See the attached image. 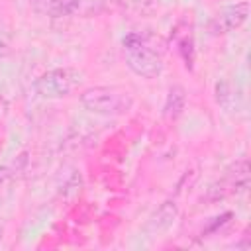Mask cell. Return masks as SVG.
I'll return each instance as SVG.
<instances>
[{
  "mask_svg": "<svg viewBox=\"0 0 251 251\" xmlns=\"http://www.w3.org/2000/svg\"><path fill=\"white\" fill-rule=\"evenodd\" d=\"M29 6L39 16L67 18V16L84 12L86 6L92 8V2L90 0H29Z\"/></svg>",
  "mask_w": 251,
  "mask_h": 251,
  "instance_id": "5b68a950",
  "label": "cell"
},
{
  "mask_svg": "<svg viewBox=\"0 0 251 251\" xmlns=\"http://www.w3.org/2000/svg\"><path fill=\"white\" fill-rule=\"evenodd\" d=\"M126 65L143 78H157L163 73V57L141 33H127L122 39Z\"/></svg>",
  "mask_w": 251,
  "mask_h": 251,
  "instance_id": "6da1fadb",
  "label": "cell"
},
{
  "mask_svg": "<svg viewBox=\"0 0 251 251\" xmlns=\"http://www.w3.org/2000/svg\"><path fill=\"white\" fill-rule=\"evenodd\" d=\"M249 16V4L247 2H237L231 6H226L224 10L218 12V16L212 20L210 29L214 33H229L245 24Z\"/></svg>",
  "mask_w": 251,
  "mask_h": 251,
  "instance_id": "8992f818",
  "label": "cell"
},
{
  "mask_svg": "<svg viewBox=\"0 0 251 251\" xmlns=\"http://www.w3.org/2000/svg\"><path fill=\"white\" fill-rule=\"evenodd\" d=\"M2 235H4V224H2V220H0V239H2Z\"/></svg>",
  "mask_w": 251,
  "mask_h": 251,
  "instance_id": "5bb4252c",
  "label": "cell"
},
{
  "mask_svg": "<svg viewBox=\"0 0 251 251\" xmlns=\"http://www.w3.org/2000/svg\"><path fill=\"white\" fill-rule=\"evenodd\" d=\"M8 112H10V102L0 94V122L8 116Z\"/></svg>",
  "mask_w": 251,
  "mask_h": 251,
  "instance_id": "4fadbf2b",
  "label": "cell"
},
{
  "mask_svg": "<svg viewBox=\"0 0 251 251\" xmlns=\"http://www.w3.org/2000/svg\"><path fill=\"white\" fill-rule=\"evenodd\" d=\"M175 218H176V206H175V202H171V200H169V202H163V204L159 206V210L151 216V220H149V224H147V229L153 231V233L165 231L167 227L173 226Z\"/></svg>",
  "mask_w": 251,
  "mask_h": 251,
  "instance_id": "ba28073f",
  "label": "cell"
},
{
  "mask_svg": "<svg viewBox=\"0 0 251 251\" xmlns=\"http://www.w3.org/2000/svg\"><path fill=\"white\" fill-rule=\"evenodd\" d=\"M12 55V37L6 31H0V59Z\"/></svg>",
  "mask_w": 251,
  "mask_h": 251,
  "instance_id": "8fae6325",
  "label": "cell"
},
{
  "mask_svg": "<svg viewBox=\"0 0 251 251\" xmlns=\"http://www.w3.org/2000/svg\"><path fill=\"white\" fill-rule=\"evenodd\" d=\"M118 6L133 18H149L157 12V0H118Z\"/></svg>",
  "mask_w": 251,
  "mask_h": 251,
  "instance_id": "9c48e42d",
  "label": "cell"
},
{
  "mask_svg": "<svg viewBox=\"0 0 251 251\" xmlns=\"http://www.w3.org/2000/svg\"><path fill=\"white\" fill-rule=\"evenodd\" d=\"M247 188H249V163L243 159V161H235L231 167H227L222 180H218L216 184L210 186V198L212 200L226 198L229 194L245 192Z\"/></svg>",
  "mask_w": 251,
  "mask_h": 251,
  "instance_id": "277c9868",
  "label": "cell"
},
{
  "mask_svg": "<svg viewBox=\"0 0 251 251\" xmlns=\"http://www.w3.org/2000/svg\"><path fill=\"white\" fill-rule=\"evenodd\" d=\"M186 106V90L180 84H173L167 92V100L163 106V116L167 120H176Z\"/></svg>",
  "mask_w": 251,
  "mask_h": 251,
  "instance_id": "52a82bcc",
  "label": "cell"
},
{
  "mask_svg": "<svg viewBox=\"0 0 251 251\" xmlns=\"http://www.w3.org/2000/svg\"><path fill=\"white\" fill-rule=\"evenodd\" d=\"M12 173H10V169L8 167H2L0 169V186H6L8 182H12Z\"/></svg>",
  "mask_w": 251,
  "mask_h": 251,
  "instance_id": "7c38bea8",
  "label": "cell"
},
{
  "mask_svg": "<svg viewBox=\"0 0 251 251\" xmlns=\"http://www.w3.org/2000/svg\"><path fill=\"white\" fill-rule=\"evenodd\" d=\"M80 104L100 116H124L133 106V94L124 86H90L82 90Z\"/></svg>",
  "mask_w": 251,
  "mask_h": 251,
  "instance_id": "7a4b0ae2",
  "label": "cell"
},
{
  "mask_svg": "<svg viewBox=\"0 0 251 251\" xmlns=\"http://www.w3.org/2000/svg\"><path fill=\"white\" fill-rule=\"evenodd\" d=\"M178 51L186 63L188 69H192V63H194V41H192V35L190 33H184L182 37H178Z\"/></svg>",
  "mask_w": 251,
  "mask_h": 251,
  "instance_id": "30bf717a",
  "label": "cell"
},
{
  "mask_svg": "<svg viewBox=\"0 0 251 251\" xmlns=\"http://www.w3.org/2000/svg\"><path fill=\"white\" fill-rule=\"evenodd\" d=\"M80 73L69 67H61V69H51L47 73H43L41 76L35 78L33 88L41 98L47 100H59L69 96L78 84H80Z\"/></svg>",
  "mask_w": 251,
  "mask_h": 251,
  "instance_id": "3957f363",
  "label": "cell"
}]
</instances>
